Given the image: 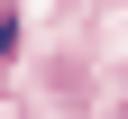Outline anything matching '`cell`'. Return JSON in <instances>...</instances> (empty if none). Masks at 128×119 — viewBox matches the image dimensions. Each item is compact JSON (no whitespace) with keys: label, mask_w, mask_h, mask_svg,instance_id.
<instances>
[{"label":"cell","mask_w":128,"mask_h":119,"mask_svg":"<svg viewBox=\"0 0 128 119\" xmlns=\"http://www.w3.org/2000/svg\"><path fill=\"white\" fill-rule=\"evenodd\" d=\"M9 46H18V19H9V9H0V55H9Z\"/></svg>","instance_id":"cell-1"}]
</instances>
